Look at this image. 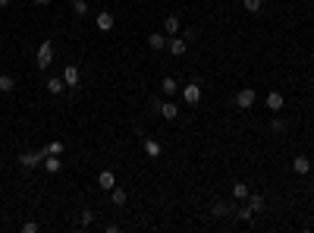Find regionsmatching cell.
<instances>
[{"label": "cell", "instance_id": "obj_8", "mask_svg": "<svg viewBox=\"0 0 314 233\" xmlns=\"http://www.w3.org/2000/svg\"><path fill=\"white\" fill-rule=\"evenodd\" d=\"M63 82H66V89H76V85H79V66L76 63H69L63 70Z\"/></svg>", "mask_w": 314, "mask_h": 233}, {"label": "cell", "instance_id": "obj_30", "mask_svg": "<svg viewBox=\"0 0 314 233\" xmlns=\"http://www.w3.org/2000/svg\"><path fill=\"white\" fill-rule=\"evenodd\" d=\"M6 3H10V0H0V10H3V6H6Z\"/></svg>", "mask_w": 314, "mask_h": 233}, {"label": "cell", "instance_id": "obj_32", "mask_svg": "<svg viewBox=\"0 0 314 233\" xmlns=\"http://www.w3.org/2000/svg\"><path fill=\"white\" fill-rule=\"evenodd\" d=\"M69 3H76V0H69Z\"/></svg>", "mask_w": 314, "mask_h": 233}, {"label": "cell", "instance_id": "obj_27", "mask_svg": "<svg viewBox=\"0 0 314 233\" xmlns=\"http://www.w3.org/2000/svg\"><path fill=\"white\" fill-rule=\"evenodd\" d=\"M91 221H95V215H91V211H82V227H91Z\"/></svg>", "mask_w": 314, "mask_h": 233}, {"label": "cell", "instance_id": "obj_21", "mask_svg": "<svg viewBox=\"0 0 314 233\" xmlns=\"http://www.w3.org/2000/svg\"><path fill=\"white\" fill-rule=\"evenodd\" d=\"M232 198H239V202L248 198V186H245V183H232Z\"/></svg>", "mask_w": 314, "mask_h": 233}, {"label": "cell", "instance_id": "obj_16", "mask_svg": "<svg viewBox=\"0 0 314 233\" xmlns=\"http://www.w3.org/2000/svg\"><path fill=\"white\" fill-rule=\"evenodd\" d=\"M232 211H236V208H230L226 202H214V205H211V215H214V217H230Z\"/></svg>", "mask_w": 314, "mask_h": 233}, {"label": "cell", "instance_id": "obj_3", "mask_svg": "<svg viewBox=\"0 0 314 233\" xmlns=\"http://www.w3.org/2000/svg\"><path fill=\"white\" fill-rule=\"evenodd\" d=\"M19 164L29 170H35L38 164H44V151H25V155H19Z\"/></svg>", "mask_w": 314, "mask_h": 233}, {"label": "cell", "instance_id": "obj_18", "mask_svg": "<svg viewBox=\"0 0 314 233\" xmlns=\"http://www.w3.org/2000/svg\"><path fill=\"white\" fill-rule=\"evenodd\" d=\"M148 44H151V51H164L166 48V35L164 32H154V35H148Z\"/></svg>", "mask_w": 314, "mask_h": 233}, {"label": "cell", "instance_id": "obj_26", "mask_svg": "<svg viewBox=\"0 0 314 233\" xmlns=\"http://www.w3.org/2000/svg\"><path fill=\"white\" fill-rule=\"evenodd\" d=\"M236 215H239V221H251V217H255V211H251L248 205H245V208H239Z\"/></svg>", "mask_w": 314, "mask_h": 233}, {"label": "cell", "instance_id": "obj_9", "mask_svg": "<svg viewBox=\"0 0 314 233\" xmlns=\"http://www.w3.org/2000/svg\"><path fill=\"white\" fill-rule=\"evenodd\" d=\"M292 170H296L298 177H308V174H311V161H308L305 155H298L296 161H292Z\"/></svg>", "mask_w": 314, "mask_h": 233}, {"label": "cell", "instance_id": "obj_29", "mask_svg": "<svg viewBox=\"0 0 314 233\" xmlns=\"http://www.w3.org/2000/svg\"><path fill=\"white\" fill-rule=\"evenodd\" d=\"M22 230H25V233H38V224H35V221H25Z\"/></svg>", "mask_w": 314, "mask_h": 233}, {"label": "cell", "instance_id": "obj_5", "mask_svg": "<svg viewBox=\"0 0 314 233\" xmlns=\"http://www.w3.org/2000/svg\"><path fill=\"white\" fill-rule=\"evenodd\" d=\"M154 108L160 110V117H164V120H176L179 117V104H173V101H157Z\"/></svg>", "mask_w": 314, "mask_h": 233}, {"label": "cell", "instance_id": "obj_25", "mask_svg": "<svg viewBox=\"0 0 314 233\" xmlns=\"http://www.w3.org/2000/svg\"><path fill=\"white\" fill-rule=\"evenodd\" d=\"M41 151H44V155H63V142L57 139V142H50L48 148H41Z\"/></svg>", "mask_w": 314, "mask_h": 233}, {"label": "cell", "instance_id": "obj_7", "mask_svg": "<svg viewBox=\"0 0 314 233\" xmlns=\"http://www.w3.org/2000/svg\"><path fill=\"white\" fill-rule=\"evenodd\" d=\"M166 48H170L173 57H182L185 51H189V41H185V38H179V35H173V41H166Z\"/></svg>", "mask_w": 314, "mask_h": 233}, {"label": "cell", "instance_id": "obj_24", "mask_svg": "<svg viewBox=\"0 0 314 233\" xmlns=\"http://www.w3.org/2000/svg\"><path fill=\"white\" fill-rule=\"evenodd\" d=\"M242 6L248 13H261V6H264V0H242Z\"/></svg>", "mask_w": 314, "mask_h": 233}, {"label": "cell", "instance_id": "obj_28", "mask_svg": "<svg viewBox=\"0 0 314 233\" xmlns=\"http://www.w3.org/2000/svg\"><path fill=\"white\" fill-rule=\"evenodd\" d=\"M270 129H273V132H283V129H286V123H283V120L277 117V120H273V123H270Z\"/></svg>", "mask_w": 314, "mask_h": 233}, {"label": "cell", "instance_id": "obj_4", "mask_svg": "<svg viewBox=\"0 0 314 233\" xmlns=\"http://www.w3.org/2000/svg\"><path fill=\"white\" fill-rule=\"evenodd\" d=\"M50 63H53V41H44L41 48H38V66H41V70H48Z\"/></svg>", "mask_w": 314, "mask_h": 233}, {"label": "cell", "instance_id": "obj_31", "mask_svg": "<svg viewBox=\"0 0 314 233\" xmlns=\"http://www.w3.org/2000/svg\"><path fill=\"white\" fill-rule=\"evenodd\" d=\"M35 3H41V6H44V3H48V0H35Z\"/></svg>", "mask_w": 314, "mask_h": 233}, {"label": "cell", "instance_id": "obj_20", "mask_svg": "<svg viewBox=\"0 0 314 233\" xmlns=\"http://www.w3.org/2000/svg\"><path fill=\"white\" fill-rule=\"evenodd\" d=\"M248 208L255 211V215H261V211H264V198H261V196H251V192H248Z\"/></svg>", "mask_w": 314, "mask_h": 233}, {"label": "cell", "instance_id": "obj_2", "mask_svg": "<svg viewBox=\"0 0 314 233\" xmlns=\"http://www.w3.org/2000/svg\"><path fill=\"white\" fill-rule=\"evenodd\" d=\"M182 101L195 108V104L201 101V82H189V85H182Z\"/></svg>", "mask_w": 314, "mask_h": 233}, {"label": "cell", "instance_id": "obj_17", "mask_svg": "<svg viewBox=\"0 0 314 233\" xmlns=\"http://www.w3.org/2000/svg\"><path fill=\"white\" fill-rule=\"evenodd\" d=\"M48 91H50V95H63V91H66L63 76H53V79H48Z\"/></svg>", "mask_w": 314, "mask_h": 233}, {"label": "cell", "instance_id": "obj_10", "mask_svg": "<svg viewBox=\"0 0 314 233\" xmlns=\"http://www.w3.org/2000/svg\"><path fill=\"white\" fill-rule=\"evenodd\" d=\"M44 170H48V174H60V170H63L60 155H44Z\"/></svg>", "mask_w": 314, "mask_h": 233}, {"label": "cell", "instance_id": "obj_1", "mask_svg": "<svg viewBox=\"0 0 314 233\" xmlns=\"http://www.w3.org/2000/svg\"><path fill=\"white\" fill-rule=\"evenodd\" d=\"M255 101H258V91L255 89H242L236 95V108L239 110H251V108H255Z\"/></svg>", "mask_w": 314, "mask_h": 233}, {"label": "cell", "instance_id": "obj_12", "mask_svg": "<svg viewBox=\"0 0 314 233\" xmlns=\"http://www.w3.org/2000/svg\"><path fill=\"white\" fill-rule=\"evenodd\" d=\"M98 186H101V189H107V192H110L113 186H116V177H113L110 170H101V174H98Z\"/></svg>", "mask_w": 314, "mask_h": 233}, {"label": "cell", "instance_id": "obj_22", "mask_svg": "<svg viewBox=\"0 0 314 233\" xmlns=\"http://www.w3.org/2000/svg\"><path fill=\"white\" fill-rule=\"evenodd\" d=\"M13 89H16V79H13V76H0V91H3V95H10Z\"/></svg>", "mask_w": 314, "mask_h": 233}, {"label": "cell", "instance_id": "obj_15", "mask_svg": "<svg viewBox=\"0 0 314 233\" xmlns=\"http://www.w3.org/2000/svg\"><path fill=\"white\" fill-rule=\"evenodd\" d=\"M160 151H164V145L157 139H145V155L148 158H160Z\"/></svg>", "mask_w": 314, "mask_h": 233}, {"label": "cell", "instance_id": "obj_23", "mask_svg": "<svg viewBox=\"0 0 314 233\" xmlns=\"http://www.w3.org/2000/svg\"><path fill=\"white\" fill-rule=\"evenodd\" d=\"M72 13H76L79 19H82V16H88V3H85V0H76V3H72Z\"/></svg>", "mask_w": 314, "mask_h": 233}, {"label": "cell", "instance_id": "obj_19", "mask_svg": "<svg viewBox=\"0 0 314 233\" xmlns=\"http://www.w3.org/2000/svg\"><path fill=\"white\" fill-rule=\"evenodd\" d=\"M126 198H129V196H126V189H116V186L110 189V202L116 205V208H123V205H126Z\"/></svg>", "mask_w": 314, "mask_h": 233}, {"label": "cell", "instance_id": "obj_13", "mask_svg": "<svg viewBox=\"0 0 314 233\" xmlns=\"http://www.w3.org/2000/svg\"><path fill=\"white\" fill-rule=\"evenodd\" d=\"M267 110H273V114L283 110V95H280V91H270V95H267Z\"/></svg>", "mask_w": 314, "mask_h": 233}, {"label": "cell", "instance_id": "obj_14", "mask_svg": "<svg viewBox=\"0 0 314 233\" xmlns=\"http://www.w3.org/2000/svg\"><path fill=\"white\" fill-rule=\"evenodd\" d=\"M179 32H182L179 19H176V16H166V19H164V35H179Z\"/></svg>", "mask_w": 314, "mask_h": 233}, {"label": "cell", "instance_id": "obj_11", "mask_svg": "<svg viewBox=\"0 0 314 233\" xmlns=\"http://www.w3.org/2000/svg\"><path fill=\"white\" fill-rule=\"evenodd\" d=\"M160 91H164V95H176V91H179V82H176V79H173V76H164V79H160Z\"/></svg>", "mask_w": 314, "mask_h": 233}, {"label": "cell", "instance_id": "obj_6", "mask_svg": "<svg viewBox=\"0 0 314 233\" xmlns=\"http://www.w3.org/2000/svg\"><path fill=\"white\" fill-rule=\"evenodd\" d=\"M95 25H98L101 32H110L113 25H116V19H113L110 10H101V13H98V19H95Z\"/></svg>", "mask_w": 314, "mask_h": 233}]
</instances>
